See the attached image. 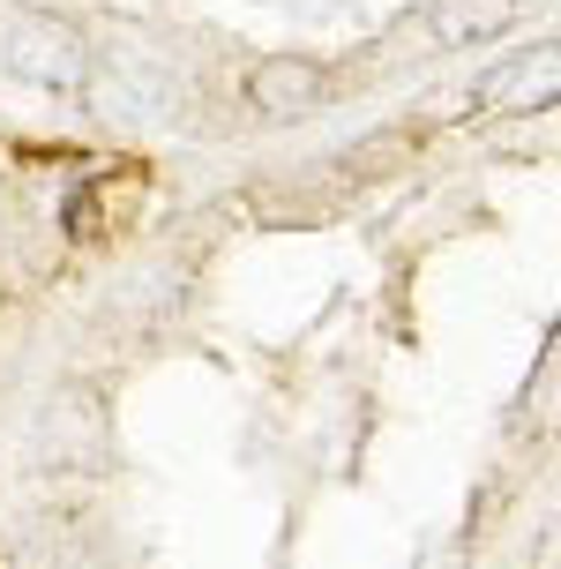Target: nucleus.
Segmentation results:
<instances>
[{
  "label": "nucleus",
  "instance_id": "obj_1",
  "mask_svg": "<svg viewBox=\"0 0 561 569\" xmlns=\"http://www.w3.org/2000/svg\"><path fill=\"white\" fill-rule=\"evenodd\" d=\"M0 60H8V76L23 90H38V98H83L90 90V53L83 38L68 23H46V16H23V23L8 30V46H0Z\"/></svg>",
  "mask_w": 561,
  "mask_h": 569
},
{
  "label": "nucleus",
  "instance_id": "obj_2",
  "mask_svg": "<svg viewBox=\"0 0 561 569\" xmlns=\"http://www.w3.org/2000/svg\"><path fill=\"white\" fill-rule=\"evenodd\" d=\"M248 90L262 98V113H308L314 98L330 90V76H322L314 60H262Z\"/></svg>",
  "mask_w": 561,
  "mask_h": 569
},
{
  "label": "nucleus",
  "instance_id": "obj_5",
  "mask_svg": "<svg viewBox=\"0 0 561 569\" xmlns=\"http://www.w3.org/2000/svg\"><path fill=\"white\" fill-rule=\"evenodd\" d=\"M142 196V172H128V188L112 196V180H90V188H76V202H68V232L76 240H90L98 232V210H112V226H128V202Z\"/></svg>",
  "mask_w": 561,
  "mask_h": 569
},
{
  "label": "nucleus",
  "instance_id": "obj_3",
  "mask_svg": "<svg viewBox=\"0 0 561 569\" xmlns=\"http://www.w3.org/2000/svg\"><path fill=\"white\" fill-rule=\"evenodd\" d=\"M517 23V0H434V46H472V38H502Z\"/></svg>",
  "mask_w": 561,
  "mask_h": 569
},
{
  "label": "nucleus",
  "instance_id": "obj_4",
  "mask_svg": "<svg viewBox=\"0 0 561 569\" xmlns=\"http://www.w3.org/2000/svg\"><path fill=\"white\" fill-rule=\"evenodd\" d=\"M547 98H554V46H539V53L494 68V76L479 83L472 106H547Z\"/></svg>",
  "mask_w": 561,
  "mask_h": 569
}]
</instances>
